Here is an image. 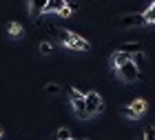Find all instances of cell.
I'll list each match as a JSON object with an SVG mask.
<instances>
[{
  "label": "cell",
  "instance_id": "obj_21",
  "mask_svg": "<svg viewBox=\"0 0 155 140\" xmlns=\"http://www.w3.org/2000/svg\"><path fill=\"white\" fill-rule=\"evenodd\" d=\"M67 140H73V138H67Z\"/></svg>",
  "mask_w": 155,
  "mask_h": 140
},
{
  "label": "cell",
  "instance_id": "obj_23",
  "mask_svg": "<svg viewBox=\"0 0 155 140\" xmlns=\"http://www.w3.org/2000/svg\"><path fill=\"white\" fill-rule=\"evenodd\" d=\"M153 2H155V0H153Z\"/></svg>",
  "mask_w": 155,
  "mask_h": 140
},
{
  "label": "cell",
  "instance_id": "obj_15",
  "mask_svg": "<svg viewBox=\"0 0 155 140\" xmlns=\"http://www.w3.org/2000/svg\"><path fill=\"white\" fill-rule=\"evenodd\" d=\"M38 51L42 53V56H49L53 51V43H49V40H45V43H40V47H38Z\"/></svg>",
  "mask_w": 155,
  "mask_h": 140
},
{
  "label": "cell",
  "instance_id": "obj_3",
  "mask_svg": "<svg viewBox=\"0 0 155 140\" xmlns=\"http://www.w3.org/2000/svg\"><path fill=\"white\" fill-rule=\"evenodd\" d=\"M84 104H87V111H89L91 116H95V114H102V111H104L102 96L97 94V91H89V94H84Z\"/></svg>",
  "mask_w": 155,
  "mask_h": 140
},
{
  "label": "cell",
  "instance_id": "obj_9",
  "mask_svg": "<svg viewBox=\"0 0 155 140\" xmlns=\"http://www.w3.org/2000/svg\"><path fill=\"white\" fill-rule=\"evenodd\" d=\"M129 60H131V53H124V51H120V49H117L113 56H111V65H113V69L122 67L124 62H129Z\"/></svg>",
  "mask_w": 155,
  "mask_h": 140
},
{
  "label": "cell",
  "instance_id": "obj_13",
  "mask_svg": "<svg viewBox=\"0 0 155 140\" xmlns=\"http://www.w3.org/2000/svg\"><path fill=\"white\" fill-rule=\"evenodd\" d=\"M67 0H47V7H45V13H58V9L64 5Z\"/></svg>",
  "mask_w": 155,
  "mask_h": 140
},
{
  "label": "cell",
  "instance_id": "obj_16",
  "mask_svg": "<svg viewBox=\"0 0 155 140\" xmlns=\"http://www.w3.org/2000/svg\"><path fill=\"white\" fill-rule=\"evenodd\" d=\"M45 91L55 96V94H60V91H62V87L58 85V82H47V85H45Z\"/></svg>",
  "mask_w": 155,
  "mask_h": 140
},
{
  "label": "cell",
  "instance_id": "obj_11",
  "mask_svg": "<svg viewBox=\"0 0 155 140\" xmlns=\"http://www.w3.org/2000/svg\"><path fill=\"white\" fill-rule=\"evenodd\" d=\"M144 45L142 43H124V45H120V51H124V53H135V51H142Z\"/></svg>",
  "mask_w": 155,
  "mask_h": 140
},
{
  "label": "cell",
  "instance_id": "obj_18",
  "mask_svg": "<svg viewBox=\"0 0 155 140\" xmlns=\"http://www.w3.org/2000/svg\"><path fill=\"white\" fill-rule=\"evenodd\" d=\"M58 13H60L62 18H69V16H71V13H73V9H71V7H69V5L64 2V5H62L60 9H58Z\"/></svg>",
  "mask_w": 155,
  "mask_h": 140
},
{
  "label": "cell",
  "instance_id": "obj_8",
  "mask_svg": "<svg viewBox=\"0 0 155 140\" xmlns=\"http://www.w3.org/2000/svg\"><path fill=\"white\" fill-rule=\"evenodd\" d=\"M45 7H47V0H29V13L33 18H38L40 13H45Z\"/></svg>",
  "mask_w": 155,
  "mask_h": 140
},
{
  "label": "cell",
  "instance_id": "obj_7",
  "mask_svg": "<svg viewBox=\"0 0 155 140\" xmlns=\"http://www.w3.org/2000/svg\"><path fill=\"white\" fill-rule=\"evenodd\" d=\"M49 33L55 38V40H60L62 45L69 40V36H71V31H67V29H60V27H53V25H49Z\"/></svg>",
  "mask_w": 155,
  "mask_h": 140
},
{
  "label": "cell",
  "instance_id": "obj_1",
  "mask_svg": "<svg viewBox=\"0 0 155 140\" xmlns=\"http://www.w3.org/2000/svg\"><path fill=\"white\" fill-rule=\"evenodd\" d=\"M115 76L122 82H135L137 78H140V69H137V65L133 60H129V62H124L122 67H117L115 69Z\"/></svg>",
  "mask_w": 155,
  "mask_h": 140
},
{
  "label": "cell",
  "instance_id": "obj_10",
  "mask_svg": "<svg viewBox=\"0 0 155 140\" xmlns=\"http://www.w3.org/2000/svg\"><path fill=\"white\" fill-rule=\"evenodd\" d=\"M7 33H9L11 38H20L25 33V29H22L20 22H9V25H7Z\"/></svg>",
  "mask_w": 155,
  "mask_h": 140
},
{
  "label": "cell",
  "instance_id": "obj_5",
  "mask_svg": "<svg viewBox=\"0 0 155 140\" xmlns=\"http://www.w3.org/2000/svg\"><path fill=\"white\" fill-rule=\"evenodd\" d=\"M117 25H120V27H124V29H129V27L144 25V18H142V13H126V16H120Z\"/></svg>",
  "mask_w": 155,
  "mask_h": 140
},
{
  "label": "cell",
  "instance_id": "obj_14",
  "mask_svg": "<svg viewBox=\"0 0 155 140\" xmlns=\"http://www.w3.org/2000/svg\"><path fill=\"white\" fill-rule=\"evenodd\" d=\"M142 18H144V25H155V2L151 7H146V11L142 13Z\"/></svg>",
  "mask_w": 155,
  "mask_h": 140
},
{
  "label": "cell",
  "instance_id": "obj_24",
  "mask_svg": "<svg viewBox=\"0 0 155 140\" xmlns=\"http://www.w3.org/2000/svg\"><path fill=\"white\" fill-rule=\"evenodd\" d=\"M153 125H155V122H153Z\"/></svg>",
  "mask_w": 155,
  "mask_h": 140
},
{
  "label": "cell",
  "instance_id": "obj_20",
  "mask_svg": "<svg viewBox=\"0 0 155 140\" xmlns=\"http://www.w3.org/2000/svg\"><path fill=\"white\" fill-rule=\"evenodd\" d=\"M0 138H2V127H0Z\"/></svg>",
  "mask_w": 155,
  "mask_h": 140
},
{
  "label": "cell",
  "instance_id": "obj_12",
  "mask_svg": "<svg viewBox=\"0 0 155 140\" xmlns=\"http://www.w3.org/2000/svg\"><path fill=\"white\" fill-rule=\"evenodd\" d=\"M131 60L135 62V65H137V69L142 71V69H144V65H146V53H144V49H142V51H135V53H131Z\"/></svg>",
  "mask_w": 155,
  "mask_h": 140
},
{
  "label": "cell",
  "instance_id": "obj_22",
  "mask_svg": "<svg viewBox=\"0 0 155 140\" xmlns=\"http://www.w3.org/2000/svg\"><path fill=\"white\" fill-rule=\"evenodd\" d=\"M84 140H89V138H84Z\"/></svg>",
  "mask_w": 155,
  "mask_h": 140
},
{
  "label": "cell",
  "instance_id": "obj_17",
  "mask_svg": "<svg viewBox=\"0 0 155 140\" xmlns=\"http://www.w3.org/2000/svg\"><path fill=\"white\" fill-rule=\"evenodd\" d=\"M67 138H71V131H69L67 127H60L58 134H55V140H67Z\"/></svg>",
  "mask_w": 155,
  "mask_h": 140
},
{
  "label": "cell",
  "instance_id": "obj_19",
  "mask_svg": "<svg viewBox=\"0 0 155 140\" xmlns=\"http://www.w3.org/2000/svg\"><path fill=\"white\" fill-rule=\"evenodd\" d=\"M67 91H69V98H82L84 96L82 91H78L75 87H67Z\"/></svg>",
  "mask_w": 155,
  "mask_h": 140
},
{
  "label": "cell",
  "instance_id": "obj_6",
  "mask_svg": "<svg viewBox=\"0 0 155 140\" xmlns=\"http://www.w3.org/2000/svg\"><path fill=\"white\" fill-rule=\"evenodd\" d=\"M71 107H73L78 118H91V114L87 111V104H84V96L82 98H71Z\"/></svg>",
  "mask_w": 155,
  "mask_h": 140
},
{
  "label": "cell",
  "instance_id": "obj_4",
  "mask_svg": "<svg viewBox=\"0 0 155 140\" xmlns=\"http://www.w3.org/2000/svg\"><path fill=\"white\" fill-rule=\"evenodd\" d=\"M64 47L73 49V51H89V47H91V45H89L82 36H78V33H73V31H71V36H69V40L64 43Z\"/></svg>",
  "mask_w": 155,
  "mask_h": 140
},
{
  "label": "cell",
  "instance_id": "obj_2",
  "mask_svg": "<svg viewBox=\"0 0 155 140\" xmlns=\"http://www.w3.org/2000/svg\"><path fill=\"white\" fill-rule=\"evenodd\" d=\"M146 107H149V104H146L144 98H135V100L131 104H126L122 111H124V116L129 118V120H140V118L146 114Z\"/></svg>",
  "mask_w": 155,
  "mask_h": 140
}]
</instances>
